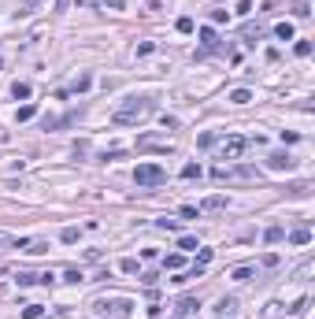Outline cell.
<instances>
[{"instance_id": "cell-1", "label": "cell", "mask_w": 315, "mask_h": 319, "mask_svg": "<svg viewBox=\"0 0 315 319\" xmlns=\"http://www.w3.org/2000/svg\"><path fill=\"white\" fill-rule=\"evenodd\" d=\"M152 111H156V101H152V97H130V101H126L123 108L115 111V123L126 126V123H133V119L152 115Z\"/></svg>"}, {"instance_id": "cell-2", "label": "cell", "mask_w": 315, "mask_h": 319, "mask_svg": "<svg viewBox=\"0 0 315 319\" xmlns=\"http://www.w3.org/2000/svg\"><path fill=\"white\" fill-rule=\"evenodd\" d=\"M97 316H104V319H130L133 316V304L126 301V297H111V301H97Z\"/></svg>"}, {"instance_id": "cell-3", "label": "cell", "mask_w": 315, "mask_h": 319, "mask_svg": "<svg viewBox=\"0 0 315 319\" xmlns=\"http://www.w3.org/2000/svg\"><path fill=\"white\" fill-rule=\"evenodd\" d=\"M133 182L145 186V189H149V186H163V182H167V171L159 167V163H137V171H133Z\"/></svg>"}, {"instance_id": "cell-4", "label": "cell", "mask_w": 315, "mask_h": 319, "mask_svg": "<svg viewBox=\"0 0 315 319\" xmlns=\"http://www.w3.org/2000/svg\"><path fill=\"white\" fill-rule=\"evenodd\" d=\"M245 145H249L245 137H226L223 149H219V160H237L241 152H245Z\"/></svg>"}, {"instance_id": "cell-5", "label": "cell", "mask_w": 315, "mask_h": 319, "mask_svg": "<svg viewBox=\"0 0 315 319\" xmlns=\"http://www.w3.org/2000/svg\"><path fill=\"white\" fill-rule=\"evenodd\" d=\"M267 163H271L274 171H293V163H297V160H293L289 152H271V160H267Z\"/></svg>"}, {"instance_id": "cell-6", "label": "cell", "mask_w": 315, "mask_h": 319, "mask_svg": "<svg viewBox=\"0 0 315 319\" xmlns=\"http://www.w3.org/2000/svg\"><path fill=\"white\" fill-rule=\"evenodd\" d=\"M137 149H163V152H171V141H167V137H137Z\"/></svg>"}, {"instance_id": "cell-7", "label": "cell", "mask_w": 315, "mask_h": 319, "mask_svg": "<svg viewBox=\"0 0 315 319\" xmlns=\"http://www.w3.org/2000/svg\"><path fill=\"white\" fill-rule=\"evenodd\" d=\"M200 45H204V49H208V52L215 49V45H219V37H215V30H208V26H204V30H200Z\"/></svg>"}, {"instance_id": "cell-8", "label": "cell", "mask_w": 315, "mask_h": 319, "mask_svg": "<svg viewBox=\"0 0 315 319\" xmlns=\"http://www.w3.org/2000/svg\"><path fill=\"white\" fill-rule=\"evenodd\" d=\"M234 308H237V301H234V297H223V301L215 304V312H219V316H230Z\"/></svg>"}, {"instance_id": "cell-9", "label": "cell", "mask_w": 315, "mask_h": 319, "mask_svg": "<svg viewBox=\"0 0 315 319\" xmlns=\"http://www.w3.org/2000/svg\"><path fill=\"white\" fill-rule=\"evenodd\" d=\"M197 308H200V304L193 301V297H182V301H178V312H182V316H193Z\"/></svg>"}, {"instance_id": "cell-10", "label": "cell", "mask_w": 315, "mask_h": 319, "mask_svg": "<svg viewBox=\"0 0 315 319\" xmlns=\"http://www.w3.org/2000/svg\"><path fill=\"white\" fill-rule=\"evenodd\" d=\"M11 97H15V101H26V97H30V85H26V82H15V85H11Z\"/></svg>"}, {"instance_id": "cell-11", "label": "cell", "mask_w": 315, "mask_h": 319, "mask_svg": "<svg viewBox=\"0 0 315 319\" xmlns=\"http://www.w3.org/2000/svg\"><path fill=\"white\" fill-rule=\"evenodd\" d=\"M282 238H286V230H282V227H271V230L263 234V241H267V245H274V241H282Z\"/></svg>"}, {"instance_id": "cell-12", "label": "cell", "mask_w": 315, "mask_h": 319, "mask_svg": "<svg viewBox=\"0 0 315 319\" xmlns=\"http://www.w3.org/2000/svg\"><path fill=\"white\" fill-rule=\"evenodd\" d=\"M289 241H293V245H308V241H312V230H293Z\"/></svg>"}, {"instance_id": "cell-13", "label": "cell", "mask_w": 315, "mask_h": 319, "mask_svg": "<svg viewBox=\"0 0 315 319\" xmlns=\"http://www.w3.org/2000/svg\"><path fill=\"white\" fill-rule=\"evenodd\" d=\"M230 101H234V104H249V101H252V93H249V89H237Z\"/></svg>"}, {"instance_id": "cell-14", "label": "cell", "mask_w": 315, "mask_h": 319, "mask_svg": "<svg viewBox=\"0 0 315 319\" xmlns=\"http://www.w3.org/2000/svg\"><path fill=\"white\" fill-rule=\"evenodd\" d=\"M223 204H226L223 197H208V201H204V208H208V212H219V208H223Z\"/></svg>"}, {"instance_id": "cell-15", "label": "cell", "mask_w": 315, "mask_h": 319, "mask_svg": "<svg viewBox=\"0 0 315 319\" xmlns=\"http://www.w3.org/2000/svg\"><path fill=\"white\" fill-rule=\"evenodd\" d=\"M249 278H252V267H237L234 271V282H249Z\"/></svg>"}, {"instance_id": "cell-16", "label": "cell", "mask_w": 315, "mask_h": 319, "mask_svg": "<svg viewBox=\"0 0 315 319\" xmlns=\"http://www.w3.org/2000/svg\"><path fill=\"white\" fill-rule=\"evenodd\" d=\"M37 115V108H33V104H26V108H19V123H26V119H33Z\"/></svg>"}, {"instance_id": "cell-17", "label": "cell", "mask_w": 315, "mask_h": 319, "mask_svg": "<svg viewBox=\"0 0 315 319\" xmlns=\"http://www.w3.org/2000/svg\"><path fill=\"white\" fill-rule=\"evenodd\" d=\"M89 82H93L89 75H78V82H75V93H85V89H89Z\"/></svg>"}, {"instance_id": "cell-18", "label": "cell", "mask_w": 315, "mask_h": 319, "mask_svg": "<svg viewBox=\"0 0 315 319\" xmlns=\"http://www.w3.org/2000/svg\"><path fill=\"white\" fill-rule=\"evenodd\" d=\"M182 175H185V178H200V163H185Z\"/></svg>"}, {"instance_id": "cell-19", "label": "cell", "mask_w": 315, "mask_h": 319, "mask_svg": "<svg viewBox=\"0 0 315 319\" xmlns=\"http://www.w3.org/2000/svg\"><path fill=\"white\" fill-rule=\"evenodd\" d=\"M245 37H249V41L256 37V41H260V37H263V26H245Z\"/></svg>"}, {"instance_id": "cell-20", "label": "cell", "mask_w": 315, "mask_h": 319, "mask_svg": "<svg viewBox=\"0 0 315 319\" xmlns=\"http://www.w3.org/2000/svg\"><path fill=\"white\" fill-rule=\"evenodd\" d=\"M37 11V0H23V8H19V15H33Z\"/></svg>"}, {"instance_id": "cell-21", "label": "cell", "mask_w": 315, "mask_h": 319, "mask_svg": "<svg viewBox=\"0 0 315 319\" xmlns=\"http://www.w3.org/2000/svg\"><path fill=\"white\" fill-rule=\"evenodd\" d=\"M274 34L282 37V41H289V37H293V26H289V23H282V26H278V30H274Z\"/></svg>"}, {"instance_id": "cell-22", "label": "cell", "mask_w": 315, "mask_h": 319, "mask_svg": "<svg viewBox=\"0 0 315 319\" xmlns=\"http://www.w3.org/2000/svg\"><path fill=\"white\" fill-rule=\"evenodd\" d=\"M23 316H26V319H37V316H41V304H26Z\"/></svg>"}, {"instance_id": "cell-23", "label": "cell", "mask_w": 315, "mask_h": 319, "mask_svg": "<svg viewBox=\"0 0 315 319\" xmlns=\"http://www.w3.org/2000/svg\"><path fill=\"white\" fill-rule=\"evenodd\" d=\"M178 30H182V34H193V19H189V15L178 19Z\"/></svg>"}, {"instance_id": "cell-24", "label": "cell", "mask_w": 315, "mask_h": 319, "mask_svg": "<svg viewBox=\"0 0 315 319\" xmlns=\"http://www.w3.org/2000/svg\"><path fill=\"white\" fill-rule=\"evenodd\" d=\"M163 267H171V271H174V267H182V256H167Z\"/></svg>"}, {"instance_id": "cell-25", "label": "cell", "mask_w": 315, "mask_h": 319, "mask_svg": "<svg viewBox=\"0 0 315 319\" xmlns=\"http://www.w3.org/2000/svg\"><path fill=\"white\" fill-rule=\"evenodd\" d=\"M312 52V41H297V56H308Z\"/></svg>"}, {"instance_id": "cell-26", "label": "cell", "mask_w": 315, "mask_h": 319, "mask_svg": "<svg viewBox=\"0 0 315 319\" xmlns=\"http://www.w3.org/2000/svg\"><path fill=\"white\" fill-rule=\"evenodd\" d=\"M56 4H59V8H63V4H67V0H56Z\"/></svg>"}]
</instances>
